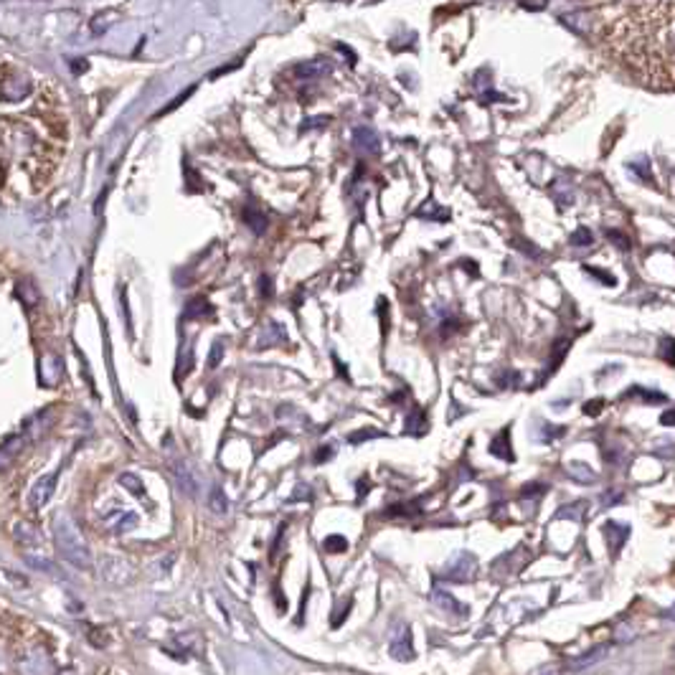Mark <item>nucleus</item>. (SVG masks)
<instances>
[{
	"mask_svg": "<svg viewBox=\"0 0 675 675\" xmlns=\"http://www.w3.org/2000/svg\"><path fill=\"white\" fill-rule=\"evenodd\" d=\"M622 26V48L652 82L675 84V3L629 6Z\"/></svg>",
	"mask_w": 675,
	"mask_h": 675,
	"instance_id": "1",
	"label": "nucleus"
},
{
	"mask_svg": "<svg viewBox=\"0 0 675 675\" xmlns=\"http://www.w3.org/2000/svg\"><path fill=\"white\" fill-rule=\"evenodd\" d=\"M56 548L61 553V559L69 561L74 569L89 571L94 566L92 551H89L84 535L74 525L69 516H58L56 518Z\"/></svg>",
	"mask_w": 675,
	"mask_h": 675,
	"instance_id": "2",
	"label": "nucleus"
},
{
	"mask_svg": "<svg viewBox=\"0 0 675 675\" xmlns=\"http://www.w3.org/2000/svg\"><path fill=\"white\" fill-rule=\"evenodd\" d=\"M475 569H478V561H475V556L467 551L457 553L452 561H449L447 571H444V577L452 579V582H467V579L475 577Z\"/></svg>",
	"mask_w": 675,
	"mask_h": 675,
	"instance_id": "3",
	"label": "nucleus"
},
{
	"mask_svg": "<svg viewBox=\"0 0 675 675\" xmlns=\"http://www.w3.org/2000/svg\"><path fill=\"white\" fill-rule=\"evenodd\" d=\"M53 488H56V475H43V478H38L36 480V485H33V490H31V495H28V506L31 508H43L46 506L48 501H51V495H53Z\"/></svg>",
	"mask_w": 675,
	"mask_h": 675,
	"instance_id": "4",
	"label": "nucleus"
},
{
	"mask_svg": "<svg viewBox=\"0 0 675 675\" xmlns=\"http://www.w3.org/2000/svg\"><path fill=\"white\" fill-rule=\"evenodd\" d=\"M333 64L328 58H310V61H303V64L295 66V76L303 79V82H313V79H320V76L330 74Z\"/></svg>",
	"mask_w": 675,
	"mask_h": 675,
	"instance_id": "5",
	"label": "nucleus"
},
{
	"mask_svg": "<svg viewBox=\"0 0 675 675\" xmlns=\"http://www.w3.org/2000/svg\"><path fill=\"white\" fill-rule=\"evenodd\" d=\"M353 147L363 155H379L381 150V140L376 130L371 127H355L353 130Z\"/></svg>",
	"mask_w": 675,
	"mask_h": 675,
	"instance_id": "6",
	"label": "nucleus"
},
{
	"mask_svg": "<svg viewBox=\"0 0 675 675\" xmlns=\"http://www.w3.org/2000/svg\"><path fill=\"white\" fill-rule=\"evenodd\" d=\"M13 535H16V541L26 548H41L43 546L41 530L36 528V525L26 523V520H18V523L13 525Z\"/></svg>",
	"mask_w": 675,
	"mask_h": 675,
	"instance_id": "7",
	"label": "nucleus"
},
{
	"mask_svg": "<svg viewBox=\"0 0 675 675\" xmlns=\"http://www.w3.org/2000/svg\"><path fill=\"white\" fill-rule=\"evenodd\" d=\"M31 92V84L26 79H6L3 87H0V97L8 99V102H16V99H23Z\"/></svg>",
	"mask_w": 675,
	"mask_h": 675,
	"instance_id": "8",
	"label": "nucleus"
},
{
	"mask_svg": "<svg viewBox=\"0 0 675 675\" xmlns=\"http://www.w3.org/2000/svg\"><path fill=\"white\" fill-rule=\"evenodd\" d=\"M508 439H511V427H506V429H501V434L493 436V442H490V454L511 462L516 454H513V449L508 447Z\"/></svg>",
	"mask_w": 675,
	"mask_h": 675,
	"instance_id": "9",
	"label": "nucleus"
},
{
	"mask_svg": "<svg viewBox=\"0 0 675 675\" xmlns=\"http://www.w3.org/2000/svg\"><path fill=\"white\" fill-rule=\"evenodd\" d=\"M211 313H214V308H211L209 300L206 297H196L183 310V320H201V318H209Z\"/></svg>",
	"mask_w": 675,
	"mask_h": 675,
	"instance_id": "10",
	"label": "nucleus"
},
{
	"mask_svg": "<svg viewBox=\"0 0 675 675\" xmlns=\"http://www.w3.org/2000/svg\"><path fill=\"white\" fill-rule=\"evenodd\" d=\"M561 23L569 26V28L574 31V33L587 36V33H589V26H587V23H592V18H589L587 13H582V11H574V13H564V16H561Z\"/></svg>",
	"mask_w": 675,
	"mask_h": 675,
	"instance_id": "11",
	"label": "nucleus"
},
{
	"mask_svg": "<svg viewBox=\"0 0 675 675\" xmlns=\"http://www.w3.org/2000/svg\"><path fill=\"white\" fill-rule=\"evenodd\" d=\"M431 602H434L442 612H457V614H465V605H460L452 594L442 592V589H434V592H431Z\"/></svg>",
	"mask_w": 675,
	"mask_h": 675,
	"instance_id": "12",
	"label": "nucleus"
},
{
	"mask_svg": "<svg viewBox=\"0 0 675 675\" xmlns=\"http://www.w3.org/2000/svg\"><path fill=\"white\" fill-rule=\"evenodd\" d=\"M569 475L577 483H582V485H592V483H597V472L592 470V467L587 465V462H569Z\"/></svg>",
	"mask_w": 675,
	"mask_h": 675,
	"instance_id": "13",
	"label": "nucleus"
},
{
	"mask_svg": "<svg viewBox=\"0 0 675 675\" xmlns=\"http://www.w3.org/2000/svg\"><path fill=\"white\" fill-rule=\"evenodd\" d=\"M553 198L559 201L561 209L571 206V204H574V186H571L566 178H559V181L553 183Z\"/></svg>",
	"mask_w": 675,
	"mask_h": 675,
	"instance_id": "14",
	"label": "nucleus"
},
{
	"mask_svg": "<svg viewBox=\"0 0 675 675\" xmlns=\"http://www.w3.org/2000/svg\"><path fill=\"white\" fill-rule=\"evenodd\" d=\"M135 523H137V516H135V513H130V511L120 513L117 518L110 520V525H112V530H115V533H125V530L135 528Z\"/></svg>",
	"mask_w": 675,
	"mask_h": 675,
	"instance_id": "15",
	"label": "nucleus"
},
{
	"mask_svg": "<svg viewBox=\"0 0 675 675\" xmlns=\"http://www.w3.org/2000/svg\"><path fill=\"white\" fill-rule=\"evenodd\" d=\"M607 533H609V543H612V548L617 551L619 546H622V541L627 538V533H629V528L624 523H607Z\"/></svg>",
	"mask_w": 675,
	"mask_h": 675,
	"instance_id": "16",
	"label": "nucleus"
},
{
	"mask_svg": "<svg viewBox=\"0 0 675 675\" xmlns=\"http://www.w3.org/2000/svg\"><path fill=\"white\" fill-rule=\"evenodd\" d=\"M175 478H178V488H181L183 493L193 495V485H196V480L191 478V472H188L186 465H175Z\"/></svg>",
	"mask_w": 675,
	"mask_h": 675,
	"instance_id": "17",
	"label": "nucleus"
},
{
	"mask_svg": "<svg viewBox=\"0 0 675 675\" xmlns=\"http://www.w3.org/2000/svg\"><path fill=\"white\" fill-rule=\"evenodd\" d=\"M18 449H21V439H11L8 444H3V447H0V470L11 465Z\"/></svg>",
	"mask_w": 675,
	"mask_h": 675,
	"instance_id": "18",
	"label": "nucleus"
},
{
	"mask_svg": "<svg viewBox=\"0 0 675 675\" xmlns=\"http://www.w3.org/2000/svg\"><path fill=\"white\" fill-rule=\"evenodd\" d=\"M417 216H434V221L444 224V221L449 219V211H447V209H436L434 201H427V206H424V209L417 211Z\"/></svg>",
	"mask_w": 675,
	"mask_h": 675,
	"instance_id": "19",
	"label": "nucleus"
},
{
	"mask_svg": "<svg viewBox=\"0 0 675 675\" xmlns=\"http://www.w3.org/2000/svg\"><path fill=\"white\" fill-rule=\"evenodd\" d=\"M244 219L254 231H264V229H267V219H264V214H259V211L244 209Z\"/></svg>",
	"mask_w": 675,
	"mask_h": 675,
	"instance_id": "20",
	"label": "nucleus"
},
{
	"mask_svg": "<svg viewBox=\"0 0 675 675\" xmlns=\"http://www.w3.org/2000/svg\"><path fill=\"white\" fill-rule=\"evenodd\" d=\"M120 485H125V488H127L132 495H145V488H142V480H140V478H135V475H130V472H125V475H120Z\"/></svg>",
	"mask_w": 675,
	"mask_h": 675,
	"instance_id": "21",
	"label": "nucleus"
},
{
	"mask_svg": "<svg viewBox=\"0 0 675 675\" xmlns=\"http://www.w3.org/2000/svg\"><path fill=\"white\" fill-rule=\"evenodd\" d=\"M627 168L634 170V173L640 175L642 181H652V175H650V160H647V157H637L634 163H627Z\"/></svg>",
	"mask_w": 675,
	"mask_h": 675,
	"instance_id": "22",
	"label": "nucleus"
},
{
	"mask_svg": "<svg viewBox=\"0 0 675 675\" xmlns=\"http://www.w3.org/2000/svg\"><path fill=\"white\" fill-rule=\"evenodd\" d=\"M660 358H663L668 366H675V340L673 338H665L663 343H660Z\"/></svg>",
	"mask_w": 675,
	"mask_h": 675,
	"instance_id": "23",
	"label": "nucleus"
},
{
	"mask_svg": "<svg viewBox=\"0 0 675 675\" xmlns=\"http://www.w3.org/2000/svg\"><path fill=\"white\" fill-rule=\"evenodd\" d=\"M424 414L419 412V409H414V417H409V427L407 431L409 434H424Z\"/></svg>",
	"mask_w": 675,
	"mask_h": 675,
	"instance_id": "24",
	"label": "nucleus"
},
{
	"mask_svg": "<svg viewBox=\"0 0 675 675\" xmlns=\"http://www.w3.org/2000/svg\"><path fill=\"white\" fill-rule=\"evenodd\" d=\"M211 511L226 513V495H224L221 488H214V493H211Z\"/></svg>",
	"mask_w": 675,
	"mask_h": 675,
	"instance_id": "25",
	"label": "nucleus"
},
{
	"mask_svg": "<svg viewBox=\"0 0 675 675\" xmlns=\"http://www.w3.org/2000/svg\"><path fill=\"white\" fill-rule=\"evenodd\" d=\"M584 272L592 274V277H597V280H602V285H607V287H614V285H617V280H614V277H612L609 272H605V269H597V267H584Z\"/></svg>",
	"mask_w": 675,
	"mask_h": 675,
	"instance_id": "26",
	"label": "nucleus"
},
{
	"mask_svg": "<svg viewBox=\"0 0 675 675\" xmlns=\"http://www.w3.org/2000/svg\"><path fill=\"white\" fill-rule=\"evenodd\" d=\"M26 561H28L33 569H41V571H53V564L46 559V556H33L31 551H26Z\"/></svg>",
	"mask_w": 675,
	"mask_h": 675,
	"instance_id": "27",
	"label": "nucleus"
},
{
	"mask_svg": "<svg viewBox=\"0 0 675 675\" xmlns=\"http://www.w3.org/2000/svg\"><path fill=\"white\" fill-rule=\"evenodd\" d=\"M627 396H642L645 402H665V396H663V394H658V391H645V389H640V386L629 389Z\"/></svg>",
	"mask_w": 675,
	"mask_h": 675,
	"instance_id": "28",
	"label": "nucleus"
},
{
	"mask_svg": "<svg viewBox=\"0 0 675 675\" xmlns=\"http://www.w3.org/2000/svg\"><path fill=\"white\" fill-rule=\"evenodd\" d=\"M594 241V236H592V231L589 229H577V231L571 234V244H577V246H589Z\"/></svg>",
	"mask_w": 675,
	"mask_h": 675,
	"instance_id": "29",
	"label": "nucleus"
},
{
	"mask_svg": "<svg viewBox=\"0 0 675 675\" xmlns=\"http://www.w3.org/2000/svg\"><path fill=\"white\" fill-rule=\"evenodd\" d=\"M381 434H384V431H379V429H361V431L348 434V442L358 444V442H363V439H373V436H381Z\"/></svg>",
	"mask_w": 675,
	"mask_h": 675,
	"instance_id": "30",
	"label": "nucleus"
},
{
	"mask_svg": "<svg viewBox=\"0 0 675 675\" xmlns=\"http://www.w3.org/2000/svg\"><path fill=\"white\" fill-rule=\"evenodd\" d=\"M345 538L343 535H330V538H325V548L328 551H333V553H340V551H345Z\"/></svg>",
	"mask_w": 675,
	"mask_h": 675,
	"instance_id": "31",
	"label": "nucleus"
},
{
	"mask_svg": "<svg viewBox=\"0 0 675 675\" xmlns=\"http://www.w3.org/2000/svg\"><path fill=\"white\" fill-rule=\"evenodd\" d=\"M655 454H663V457H670V454H675V442H670V439H663V442L655 444Z\"/></svg>",
	"mask_w": 675,
	"mask_h": 675,
	"instance_id": "32",
	"label": "nucleus"
},
{
	"mask_svg": "<svg viewBox=\"0 0 675 675\" xmlns=\"http://www.w3.org/2000/svg\"><path fill=\"white\" fill-rule=\"evenodd\" d=\"M224 355V345H221V340L219 343H214V348H211V355H209V366L211 368H216L219 366V358Z\"/></svg>",
	"mask_w": 675,
	"mask_h": 675,
	"instance_id": "33",
	"label": "nucleus"
},
{
	"mask_svg": "<svg viewBox=\"0 0 675 675\" xmlns=\"http://www.w3.org/2000/svg\"><path fill=\"white\" fill-rule=\"evenodd\" d=\"M607 236H609V239H617V241H614V244H617L622 251H627V249H629V241L624 239L622 234H617V231H607Z\"/></svg>",
	"mask_w": 675,
	"mask_h": 675,
	"instance_id": "34",
	"label": "nucleus"
},
{
	"mask_svg": "<svg viewBox=\"0 0 675 675\" xmlns=\"http://www.w3.org/2000/svg\"><path fill=\"white\" fill-rule=\"evenodd\" d=\"M191 94H193V87H188L186 92L181 94V97H175V102H173V105H168V107H165V110H163V115H165V112H173V110H175V107H178V105H183V99H186V97H191Z\"/></svg>",
	"mask_w": 675,
	"mask_h": 675,
	"instance_id": "35",
	"label": "nucleus"
},
{
	"mask_svg": "<svg viewBox=\"0 0 675 675\" xmlns=\"http://www.w3.org/2000/svg\"><path fill=\"white\" fill-rule=\"evenodd\" d=\"M533 675H561L559 665H543V668L533 670Z\"/></svg>",
	"mask_w": 675,
	"mask_h": 675,
	"instance_id": "36",
	"label": "nucleus"
},
{
	"mask_svg": "<svg viewBox=\"0 0 675 675\" xmlns=\"http://www.w3.org/2000/svg\"><path fill=\"white\" fill-rule=\"evenodd\" d=\"M660 424L675 427V409H668V412H663V417H660Z\"/></svg>",
	"mask_w": 675,
	"mask_h": 675,
	"instance_id": "37",
	"label": "nucleus"
},
{
	"mask_svg": "<svg viewBox=\"0 0 675 675\" xmlns=\"http://www.w3.org/2000/svg\"><path fill=\"white\" fill-rule=\"evenodd\" d=\"M602 404H605V402H602V399H597V402H589L587 407H584V412H587L589 417H592V414H600Z\"/></svg>",
	"mask_w": 675,
	"mask_h": 675,
	"instance_id": "38",
	"label": "nucleus"
},
{
	"mask_svg": "<svg viewBox=\"0 0 675 675\" xmlns=\"http://www.w3.org/2000/svg\"><path fill=\"white\" fill-rule=\"evenodd\" d=\"M328 122V117H313V122H305L303 130H310V127H323V125Z\"/></svg>",
	"mask_w": 675,
	"mask_h": 675,
	"instance_id": "39",
	"label": "nucleus"
},
{
	"mask_svg": "<svg viewBox=\"0 0 675 675\" xmlns=\"http://www.w3.org/2000/svg\"><path fill=\"white\" fill-rule=\"evenodd\" d=\"M259 282H262V285H259V290H262V295H264V297L272 295V280H269V277H262V280H259Z\"/></svg>",
	"mask_w": 675,
	"mask_h": 675,
	"instance_id": "40",
	"label": "nucleus"
},
{
	"mask_svg": "<svg viewBox=\"0 0 675 675\" xmlns=\"http://www.w3.org/2000/svg\"><path fill=\"white\" fill-rule=\"evenodd\" d=\"M330 454H333V447H325V449H320V452H318V462H320V460H325V457H330Z\"/></svg>",
	"mask_w": 675,
	"mask_h": 675,
	"instance_id": "41",
	"label": "nucleus"
},
{
	"mask_svg": "<svg viewBox=\"0 0 675 675\" xmlns=\"http://www.w3.org/2000/svg\"><path fill=\"white\" fill-rule=\"evenodd\" d=\"M102 675H125V673H117V670H107V673H102Z\"/></svg>",
	"mask_w": 675,
	"mask_h": 675,
	"instance_id": "42",
	"label": "nucleus"
}]
</instances>
